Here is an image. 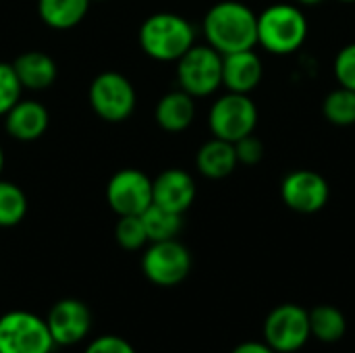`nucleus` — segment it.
Returning a JSON list of instances; mask_svg holds the SVG:
<instances>
[{
	"mask_svg": "<svg viewBox=\"0 0 355 353\" xmlns=\"http://www.w3.org/2000/svg\"><path fill=\"white\" fill-rule=\"evenodd\" d=\"M202 29L208 46L223 56L258 46V15L239 0L216 2L206 12Z\"/></svg>",
	"mask_w": 355,
	"mask_h": 353,
	"instance_id": "f257e3e1",
	"label": "nucleus"
},
{
	"mask_svg": "<svg viewBox=\"0 0 355 353\" xmlns=\"http://www.w3.org/2000/svg\"><path fill=\"white\" fill-rule=\"evenodd\" d=\"M308 19L302 6L293 2H277L258 15V44L277 56L297 52L308 40Z\"/></svg>",
	"mask_w": 355,
	"mask_h": 353,
	"instance_id": "f03ea898",
	"label": "nucleus"
},
{
	"mask_svg": "<svg viewBox=\"0 0 355 353\" xmlns=\"http://www.w3.org/2000/svg\"><path fill=\"white\" fill-rule=\"evenodd\" d=\"M196 42L193 25L175 12H156L150 15L139 27V46L141 50L160 62L179 60Z\"/></svg>",
	"mask_w": 355,
	"mask_h": 353,
	"instance_id": "7ed1b4c3",
	"label": "nucleus"
},
{
	"mask_svg": "<svg viewBox=\"0 0 355 353\" xmlns=\"http://www.w3.org/2000/svg\"><path fill=\"white\" fill-rule=\"evenodd\" d=\"M54 341L42 316L8 310L0 316V353H52Z\"/></svg>",
	"mask_w": 355,
	"mask_h": 353,
	"instance_id": "20e7f679",
	"label": "nucleus"
},
{
	"mask_svg": "<svg viewBox=\"0 0 355 353\" xmlns=\"http://www.w3.org/2000/svg\"><path fill=\"white\" fill-rule=\"evenodd\" d=\"M177 81L193 98L212 96L223 85V54L208 44H193L177 60Z\"/></svg>",
	"mask_w": 355,
	"mask_h": 353,
	"instance_id": "39448f33",
	"label": "nucleus"
},
{
	"mask_svg": "<svg viewBox=\"0 0 355 353\" xmlns=\"http://www.w3.org/2000/svg\"><path fill=\"white\" fill-rule=\"evenodd\" d=\"M208 125L214 137L235 144L256 131L258 108L250 94L227 92L212 104L208 112Z\"/></svg>",
	"mask_w": 355,
	"mask_h": 353,
	"instance_id": "423d86ee",
	"label": "nucleus"
},
{
	"mask_svg": "<svg viewBox=\"0 0 355 353\" xmlns=\"http://www.w3.org/2000/svg\"><path fill=\"white\" fill-rule=\"evenodd\" d=\"M191 254L179 239L152 241L141 256V273L156 287L181 285L191 273Z\"/></svg>",
	"mask_w": 355,
	"mask_h": 353,
	"instance_id": "0eeeda50",
	"label": "nucleus"
},
{
	"mask_svg": "<svg viewBox=\"0 0 355 353\" xmlns=\"http://www.w3.org/2000/svg\"><path fill=\"white\" fill-rule=\"evenodd\" d=\"M310 335L308 310L297 304H281L272 308L264 320V343L277 353L300 352Z\"/></svg>",
	"mask_w": 355,
	"mask_h": 353,
	"instance_id": "6e6552de",
	"label": "nucleus"
},
{
	"mask_svg": "<svg viewBox=\"0 0 355 353\" xmlns=\"http://www.w3.org/2000/svg\"><path fill=\"white\" fill-rule=\"evenodd\" d=\"M135 102L137 96L131 81L116 71L100 73L89 85V104L94 112L108 123L127 121L135 110Z\"/></svg>",
	"mask_w": 355,
	"mask_h": 353,
	"instance_id": "1a4fd4ad",
	"label": "nucleus"
},
{
	"mask_svg": "<svg viewBox=\"0 0 355 353\" xmlns=\"http://www.w3.org/2000/svg\"><path fill=\"white\" fill-rule=\"evenodd\" d=\"M281 198L283 204L297 214H316L329 204L331 187L320 173L297 169L283 179Z\"/></svg>",
	"mask_w": 355,
	"mask_h": 353,
	"instance_id": "9d476101",
	"label": "nucleus"
},
{
	"mask_svg": "<svg viewBox=\"0 0 355 353\" xmlns=\"http://www.w3.org/2000/svg\"><path fill=\"white\" fill-rule=\"evenodd\" d=\"M46 325L56 347H75L83 343L92 331V312L87 304L75 298L58 300L46 314Z\"/></svg>",
	"mask_w": 355,
	"mask_h": 353,
	"instance_id": "9b49d317",
	"label": "nucleus"
},
{
	"mask_svg": "<svg viewBox=\"0 0 355 353\" xmlns=\"http://www.w3.org/2000/svg\"><path fill=\"white\" fill-rule=\"evenodd\" d=\"M106 202L119 216H139L152 204V179L139 169H123L110 177Z\"/></svg>",
	"mask_w": 355,
	"mask_h": 353,
	"instance_id": "f8f14e48",
	"label": "nucleus"
},
{
	"mask_svg": "<svg viewBox=\"0 0 355 353\" xmlns=\"http://www.w3.org/2000/svg\"><path fill=\"white\" fill-rule=\"evenodd\" d=\"M196 200V181L183 169H166L152 179V204L185 214Z\"/></svg>",
	"mask_w": 355,
	"mask_h": 353,
	"instance_id": "ddd939ff",
	"label": "nucleus"
},
{
	"mask_svg": "<svg viewBox=\"0 0 355 353\" xmlns=\"http://www.w3.org/2000/svg\"><path fill=\"white\" fill-rule=\"evenodd\" d=\"M264 75V64L258 52L241 50L223 56V85L235 94H252Z\"/></svg>",
	"mask_w": 355,
	"mask_h": 353,
	"instance_id": "4468645a",
	"label": "nucleus"
},
{
	"mask_svg": "<svg viewBox=\"0 0 355 353\" xmlns=\"http://www.w3.org/2000/svg\"><path fill=\"white\" fill-rule=\"evenodd\" d=\"M50 114L44 104L35 100H19L4 114V129L10 137L19 141H33L42 137L48 129Z\"/></svg>",
	"mask_w": 355,
	"mask_h": 353,
	"instance_id": "2eb2a0df",
	"label": "nucleus"
},
{
	"mask_svg": "<svg viewBox=\"0 0 355 353\" xmlns=\"http://www.w3.org/2000/svg\"><path fill=\"white\" fill-rule=\"evenodd\" d=\"M12 69L17 73L21 87L33 89V92L48 89L56 81V62L48 54L37 52V50L19 54L12 62Z\"/></svg>",
	"mask_w": 355,
	"mask_h": 353,
	"instance_id": "dca6fc26",
	"label": "nucleus"
},
{
	"mask_svg": "<svg viewBox=\"0 0 355 353\" xmlns=\"http://www.w3.org/2000/svg\"><path fill=\"white\" fill-rule=\"evenodd\" d=\"M237 154H235V146L231 141L212 137L208 139L196 156V166L198 171L206 177V179H225L229 175H233V171L237 169Z\"/></svg>",
	"mask_w": 355,
	"mask_h": 353,
	"instance_id": "f3484780",
	"label": "nucleus"
},
{
	"mask_svg": "<svg viewBox=\"0 0 355 353\" xmlns=\"http://www.w3.org/2000/svg\"><path fill=\"white\" fill-rule=\"evenodd\" d=\"M196 119V102L183 89L164 94L156 104V123L171 133L185 131Z\"/></svg>",
	"mask_w": 355,
	"mask_h": 353,
	"instance_id": "a211bd4d",
	"label": "nucleus"
},
{
	"mask_svg": "<svg viewBox=\"0 0 355 353\" xmlns=\"http://www.w3.org/2000/svg\"><path fill=\"white\" fill-rule=\"evenodd\" d=\"M92 0H37L40 19L52 29H71L79 25Z\"/></svg>",
	"mask_w": 355,
	"mask_h": 353,
	"instance_id": "6ab92c4d",
	"label": "nucleus"
},
{
	"mask_svg": "<svg viewBox=\"0 0 355 353\" xmlns=\"http://www.w3.org/2000/svg\"><path fill=\"white\" fill-rule=\"evenodd\" d=\"M310 318V335L320 343H337L347 333V318L345 314L329 304L316 306L308 310Z\"/></svg>",
	"mask_w": 355,
	"mask_h": 353,
	"instance_id": "aec40b11",
	"label": "nucleus"
},
{
	"mask_svg": "<svg viewBox=\"0 0 355 353\" xmlns=\"http://www.w3.org/2000/svg\"><path fill=\"white\" fill-rule=\"evenodd\" d=\"M146 233H148V241H168V239H177L181 229H183V214L171 212L158 204H150L141 214Z\"/></svg>",
	"mask_w": 355,
	"mask_h": 353,
	"instance_id": "412c9836",
	"label": "nucleus"
},
{
	"mask_svg": "<svg viewBox=\"0 0 355 353\" xmlns=\"http://www.w3.org/2000/svg\"><path fill=\"white\" fill-rule=\"evenodd\" d=\"M324 119L335 127H352L355 125V92L347 87H337L327 94L322 102Z\"/></svg>",
	"mask_w": 355,
	"mask_h": 353,
	"instance_id": "4be33fe9",
	"label": "nucleus"
},
{
	"mask_svg": "<svg viewBox=\"0 0 355 353\" xmlns=\"http://www.w3.org/2000/svg\"><path fill=\"white\" fill-rule=\"evenodd\" d=\"M27 214V198L23 189L10 181L0 179V227H17Z\"/></svg>",
	"mask_w": 355,
	"mask_h": 353,
	"instance_id": "5701e85b",
	"label": "nucleus"
},
{
	"mask_svg": "<svg viewBox=\"0 0 355 353\" xmlns=\"http://www.w3.org/2000/svg\"><path fill=\"white\" fill-rule=\"evenodd\" d=\"M114 239L127 252H137V250L146 248L148 233H146L141 216H137V214H133V216H119V223L114 227Z\"/></svg>",
	"mask_w": 355,
	"mask_h": 353,
	"instance_id": "b1692460",
	"label": "nucleus"
},
{
	"mask_svg": "<svg viewBox=\"0 0 355 353\" xmlns=\"http://www.w3.org/2000/svg\"><path fill=\"white\" fill-rule=\"evenodd\" d=\"M21 83L12 64L0 62V117H4L21 100Z\"/></svg>",
	"mask_w": 355,
	"mask_h": 353,
	"instance_id": "393cba45",
	"label": "nucleus"
},
{
	"mask_svg": "<svg viewBox=\"0 0 355 353\" xmlns=\"http://www.w3.org/2000/svg\"><path fill=\"white\" fill-rule=\"evenodd\" d=\"M333 73L341 87L355 92V42L343 46L337 52L335 62H333Z\"/></svg>",
	"mask_w": 355,
	"mask_h": 353,
	"instance_id": "a878e982",
	"label": "nucleus"
},
{
	"mask_svg": "<svg viewBox=\"0 0 355 353\" xmlns=\"http://www.w3.org/2000/svg\"><path fill=\"white\" fill-rule=\"evenodd\" d=\"M235 146V154H237V162L245 164V166H256L258 162H262L264 158V144L258 135L250 133L245 137H241L239 141L233 144Z\"/></svg>",
	"mask_w": 355,
	"mask_h": 353,
	"instance_id": "bb28decb",
	"label": "nucleus"
},
{
	"mask_svg": "<svg viewBox=\"0 0 355 353\" xmlns=\"http://www.w3.org/2000/svg\"><path fill=\"white\" fill-rule=\"evenodd\" d=\"M83 353H137L135 347L119 335H100L92 339Z\"/></svg>",
	"mask_w": 355,
	"mask_h": 353,
	"instance_id": "cd10ccee",
	"label": "nucleus"
},
{
	"mask_svg": "<svg viewBox=\"0 0 355 353\" xmlns=\"http://www.w3.org/2000/svg\"><path fill=\"white\" fill-rule=\"evenodd\" d=\"M231 353H277L272 347H268L264 341H245L239 343Z\"/></svg>",
	"mask_w": 355,
	"mask_h": 353,
	"instance_id": "c85d7f7f",
	"label": "nucleus"
},
{
	"mask_svg": "<svg viewBox=\"0 0 355 353\" xmlns=\"http://www.w3.org/2000/svg\"><path fill=\"white\" fill-rule=\"evenodd\" d=\"M324 0H293V4H297V6H318Z\"/></svg>",
	"mask_w": 355,
	"mask_h": 353,
	"instance_id": "c756f323",
	"label": "nucleus"
},
{
	"mask_svg": "<svg viewBox=\"0 0 355 353\" xmlns=\"http://www.w3.org/2000/svg\"><path fill=\"white\" fill-rule=\"evenodd\" d=\"M2 169H4V152H2V146H0V175H2Z\"/></svg>",
	"mask_w": 355,
	"mask_h": 353,
	"instance_id": "7c9ffc66",
	"label": "nucleus"
},
{
	"mask_svg": "<svg viewBox=\"0 0 355 353\" xmlns=\"http://www.w3.org/2000/svg\"><path fill=\"white\" fill-rule=\"evenodd\" d=\"M339 2H355V0H339Z\"/></svg>",
	"mask_w": 355,
	"mask_h": 353,
	"instance_id": "2f4dec72",
	"label": "nucleus"
}]
</instances>
